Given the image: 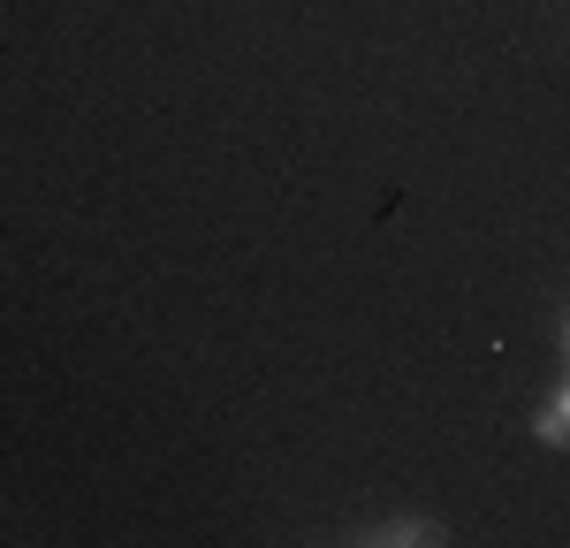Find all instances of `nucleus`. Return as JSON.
Returning <instances> with one entry per match:
<instances>
[{"label": "nucleus", "mask_w": 570, "mask_h": 548, "mask_svg": "<svg viewBox=\"0 0 570 548\" xmlns=\"http://www.w3.org/2000/svg\"><path fill=\"white\" fill-rule=\"evenodd\" d=\"M532 442H548V450H570V373L532 404Z\"/></svg>", "instance_id": "2"}, {"label": "nucleus", "mask_w": 570, "mask_h": 548, "mask_svg": "<svg viewBox=\"0 0 570 548\" xmlns=\"http://www.w3.org/2000/svg\"><path fill=\"white\" fill-rule=\"evenodd\" d=\"M563 373H570V313H563Z\"/></svg>", "instance_id": "3"}, {"label": "nucleus", "mask_w": 570, "mask_h": 548, "mask_svg": "<svg viewBox=\"0 0 570 548\" xmlns=\"http://www.w3.org/2000/svg\"><path fill=\"white\" fill-rule=\"evenodd\" d=\"M365 548H434V541H449L434 518H381V526H365L357 534Z\"/></svg>", "instance_id": "1"}]
</instances>
